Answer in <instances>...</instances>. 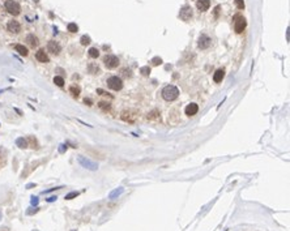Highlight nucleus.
<instances>
[{
  "mask_svg": "<svg viewBox=\"0 0 290 231\" xmlns=\"http://www.w3.org/2000/svg\"><path fill=\"white\" fill-rule=\"evenodd\" d=\"M15 50L20 54V55H22V56H28V54H29L28 47H25L24 44H16V46H15Z\"/></svg>",
  "mask_w": 290,
  "mask_h": 231,
  "instance_id": "18",
  "label": "nucleus"
},
{
  "mask_svg": "<svg viewBox=\"0 0 290 231\" xmlns=\"http://www.w3.org/2000/svg\"><path fill=\"white\" fill-rule=\"evenodd\" d=\"M122 119L124 121H130V123H133L136 119V115L132 116V111H123L122 112Z\"/></svg>",
  "mask_w": 290,
  "mask_h": 231,
  "instance_id": "15",
  "label": "nucleus"
},
{
  "mask_svg": "<svg viewBox=\"0 0 290 231\" xmlns=\"http://www.w3.org/2000/svg\"><path fill=\"white\" fill-rule=\"evenodd\" d=\"M26 42L29 43V46L30 47H37L38 43H39V40H38V38L34 35V34H29L28 37H26Z\"/></svg>",
  "mask_w": 290,
  "mask_h": 231,
  "instance_id": "16",
  "label": "nucleus"
},
{
  "mask_svg": "<svg viewBox=\"0 0 290 231\" xmlns=\"http://www.w3.org/2000/svg\"><path fill=\"white\" fill-rule=\"evenodd\" d=\"M47 50H49V52L54 54V55H59L60 51H62V46L56 40H50L47 43Z\"/></svg>",
  "mask_w": 290,
  "mask_h": 231,
  "instance_id": "9",
  "label": "nucleus"
},
{
  "mask_svg": "<svg viewBox=\"0 0 290 231\" xmlns=\"http://www.w3.org/2000/svg\"><path fill=\"white\" fill-rule=\"evenodd\" d=\"M140 73L142 74V76H149L150 74V68L146 65V67H141L140 68Z\"/></svg>",
  "mask_w": 290,
  "mask_h": 231,
  "instance_id": "29",
  "label": "nucleus"
},
{
  "mask_svg": "<svg viewBox=\"0 0 290 231\" xmlns=\"http://www.w3.org/2000/svg\"><path fill=\"white\" fill-rule=\"evenodd\" d=\"M179 16H180V19H182L183 21H190V20L192 19V16H194L192 8L190 5H184L182 9H180V12H179Z\"/></svg>",
  "mask_w": 290,
  "mask_h": 231,
  "instance_id": "7",
  "label": "nucleus"
},
{
  "mask_svg": "<svg viewBox=\"0 0 290 231\" xmlns=\"http://www.w3.org/2000/svg\"><path fill=\"white\" fill-rule=\"evenodd\" d=\"M179 96V89L175 86V85H167V86L164 88L162 90V97H164L165 101H175Z\"/></svg>",
  "mask_w": 290,
  "mask_h": 231,
  "instance_id": "1",
  "label": "nucleus"
},
{
  "mask_svg": "<svg viewBox=\"0 0 290 231\" xmlns=\"http://www.w3.org/2000/svg\"><path fill=\"white\" fill-rule=\"evenodd\" d=\"M37 212H38V208H35L34 210H28V212H26V214H34V213H37Z\"/></svg>",
  "mask_w": 290,
  "mask_h": 231,
  "instance_id": "37",
  "label": "nucleus"
},
{
  "mask_svg": "<svg viewBox=\"0 0 290 231\" xmlns=\"http://www.w3.org/2000/svg\"><path fill=\"white\" fill-rule=\"evenodd\" d=\"M80 42H81V44H82V46H88V44H90L92 39H90L89 35H82V37H81V39H80Z\"/></svg>",
  "mask_w": 290,
  "mask_h": 231,
  "instance_id": "26",
  "label": "nucleus"
},
{
  "mask_svg": "<svg viewBox=\"0 0 290 231\" xmlns=\"http://www.w3.org/2000/svg\"><path fill=\"white\" fill-rule=\"evenodd\" d=\"M0 231H9V228L8 227H1L0 228Z\"/></svg>",
  "mask_w": 290,
  "mask_h": 231,
  "instance_id": "38",
  "label": "nucleus"
},
{
  "mask_svg": "<svg viewBox=\"0 0 290 231\" xmlns=\"http://www.w3.org/2000/svg\"><path fill=\"white\" fill-rule=\"evenodd\" d=\"M16 144L19 145V146H20V148H21V149H25V148H28V146H29L28 141H26V140H25V139H22V137H21V139H17V141H16Z\"/></svg>",
  "mask_w": 290,
  "mask_h": 231,
  "instance_id": "24",
  "label": "nucleus"
},
{
  "mask_svg": "<svg viewBox=\"0 0 290 231\" xmlns=\"http://www.w3.org/2000/svg\"><path fill=\"white\" fill-rule=\"evenodd\" d=\"M31 205H33V206H37L38 205V197H35V196L31 197Z\"/></svg>",
  "mask_w": 290,
  "mask_h": 231,
  "instance_id": "33",
  "label": "nucleus"
},
{
  "mask_svg": "<svg viewBox=\"0 0 290 231\" xmlns=\"http://www.w3.org/2000/svg\"><path fill=\"white\" fill-rule=\"evenodd\" d=\"M98 107L101 108V110H103V111H110L111 106H110V103H106V102H99Z\"/></svg>",
  "mask_w": 290,
  "mask_h": 231,
  "instance_id": "27",
  "label": "nucleus"
},
{
  "mask_svg": "<svg viewBox=\"0 0 290 231\" xmlns=\"http://www.w3.org/2000/svg\"><path fill=\"white\" fill-rule=\"evenodd\" d=\"M35 59L41 63H49L50 62V58H49V55L45 52V50H38L37 52H35Z\"/></svg>",
  "mask_w": 290,
  "mask_h": 231,
  "instance_id": "12",
  "label": "nucleus"
},
{
  "mask_svg": "<svg viewBox=\"0 0 290 231\" xmlns=\"http://www.w3.org/2000/svg\"><path fill=\"white\" fill-rule=\"evenodd\" d=\"M69 92H71V94L73 97H78V94H80V92H81V88L78 86V85H72V86L69 88Z\"/></svg>",
  "mask_w": 290,
  "mask_h": 231,
  "instance_id": "21",
  "label": "nucleus"
},
{
  "mask_svg": "<svg viewBox=\"0 0 290 231\" xmlns=\"http://www.w3.org/2000/svg\"><path fill=\"white\" fill-rule=\"evenodd\" d=\"M235 1V5H237L238 9H243L244 8V1L243 0H234Z\"/></svg>",
  "mask_w": 290,
  "mask_h": 231,
  "instance_id": "32",
  "label": "nucleus"
},
{
  "mask_svg": "<svg viewBox=\"0 0 290 231\" xmlns=\"http://www.w3.org/2000/svg\"><path fill=\"white\" fill-rule=\"evenodd\" d=\"M4 7H5L7 12L12 16H19L20 13H21V7H20V4L17 3V1H15V0H7Z\"/></svg>",
  "mask_w": 290,
  "mask_h": 231,
  "instance_id": "2",
  "label": "nucleus"
},
{
  "mask_svg": "<svg viewBox=\"0 0 290 231\" xmlns=\"http://www.w3.org/2000/svg\"><path fill=\"white\" fill-rule=\"evenodd\" d=\"M7 163V150L4 148H0V170Z\"/></svg>",
  "mask_w": 290,
  "mask_h": 231,
  "instance_id": "19",
  "label": "nucleus"
},
{
  "mask_svg": "<svg viewBox=\"0 0 290 231\" xmlns=\"http://www.w3.org/2000/svg\"><path fill=\"white\" fill-rule=\"evenodd\" d=\"M210 42H212V39L208 37L207 34H201L200 38H199V43H198L199 48H201V50L208 48V47L210 46Z\"/></svg>",
  "mask_w": 290,
  "mask_h": 231,
  "instance_id": "10",
  "label": "nucleus"
},
{
  "mask_svg": "<svg viewBox=\"0 0 290 231\" xmlns=\"http://www.w3.org/2000/svg\"><path fill=\"white\" fill-rule=\"evenodd\" d=\"M223 77H225V71H223V69H217V71L214 72V74H213V81L218 84L223 80Z\"/></svg>",
  "mask_w": 290,
  "mask_h": 231,
  "instance_id": "14",
  "label": "nucleus"
},
{
  "mask_svg": "<svg viewBox=\"0 0 290 231\" xmlns=\"http://www.w3.org/2000/svg\"><path fill=\"white\" fill-rule=\"evenodd\" d=\"M56 198H58V197H56V196H51V197H49V198H47V202H53V201H55Z\"/></svg>",
  "mask_w": 290,
  "mask_h": 231,
  "instance_id": "36",
  "label": "nucleus"
},
{
  "mask_svg": "<svg viewBox=\"0 0 290 231\" xmlns=\"http://www.w3.org/2000/svg\"><path fill=\"white\" fill-rule=\"evenodd\" d=\"M246 25H247L246 19L242 17L241 15H237L234 17V30H235V33H238V34L243 33V30L246 29Z\"/></svg>",
  "mask_w": 290,
  "mask_h": 231,
  "instance_id": "4",
  "label": "nucleus"
},
{
  "mask_svg": "<svg viewBox=\"0 0 290 231\" xmlns=\"http://www.w3.org/2000/svg\"><path fill=\"white\" fill-rule=\"evenodd\" d=\"M54 84L55 85H58V86H64V78H63L62 76H55L54 77Z\"/></svg>",
  "mask_w": 290,
  "mask_h": 231,
  "instance_id": "23",
  "label": "nucleus"
},
{
  "mask_svg": "<svg viewBox=\"0 0 290 231\" xmlns=\"http://www.w3.org/2000/svg\"><path fill=\"white\" fill-rule=\"evenodd\" d=\"M150 63H152L153 65H161V64H162V59L158 58V56H156V58L152 59V62H150Z\"/></svg>",
  "mask_w": 290,
  "mask_h": 231,
  "instance_id": "30",
  "label": "nucleus"
},
{
  "mask_svg": "<svg viewBox=\"0 0 290 231\" xmlns=\"http://www.w3.org/2000/svg\"><path fill=\"white\" fill-rule=\"evenodd\" d=\"M67 29H68V31H69V33H77L78 26L74 24V22H71V24H68Z\"/></svg>",
  "mask_w": 290,
  "mask_h": 231,
  "instance_id": "25",
  "label": "nucleus"
},
{
  "mask_svg": "<svg viewBox=\"0 0 290 231\" xmlns=\"http://www.w3.org/2000/svg\"><path fill=\"white\" fill-rule=\"evenodd\" d=\"M157 117H160V112H158L157 110L152 111L150 114H148V119H149V120H154V119H157Z\"/></svg>",
  "mask_w": 290,
  "mask_h": 231,
  "instance_id": "28",
  "label": "nucleus"
},
{
  "mask_svg": "<svg viewBox=\"0 0 290 231\" xmlns=\"http://www.w3.org/2000/svg\"><path fill=\"white\" fill-rule=\"evenodd\" d=\"M78 163H80L84 169L92 170V171H96V170L98 169V165H97L96 162H93V161H90L89 158L82 157V155H80V157H78Z\"/></svg>",
  "mask_w": 290,
  "mask_h": 231,
  "instance_id": "5",
  "label": "nucleus"
},
{
  "mask_svg": "<svg viewBox=\"0 0 290 231\" xmlns=\"http://www.w3.org/2000/svg\"><path fill=\"white\" fill-rule=\"evenodd\" d=\"M199 111V106L196 105V103H190V105H187V107L184 108V114L187 115V116H194V115L198 114Z\"/></svg>",
  "mask_w": 290,
  "mask_h": 231,
  "instance_id": "11",
  "label": "nucleus"
},
{
  "mask_svg": "<svg viewBox=\"0 0 290 231\" xmlns=\"http://www.w3.org/2000/svg\"><path fill=\"white\" fill-rule=\"evenodd\" d=\"M196 7L200 12H205V11L209 9L210 7V0H198L196 1Z\"/></svg>",
  "mask_w": 290,
  "mask_h": 231,
  "instance_id": "13",
  "label": "nucleus"
},
{
  "mask_svg": "<svg viewBox=\"0 0 290 231\" xmlns=\"http://www.w3.org/2000/svg\"><path fill=\"white\" fill-rule=\"evenodd\" d=\"M88 71H89L90 74H99L101 73V69H99V67H98L97 63H90V64L88 65Z\"/></svg>",
  "mask_w": 290,
  "mask_h": 231,
  "instance_id": "17",
  "label": "nucleus"
},
{
  "mask_svg": "<svg viewBox=\"0 0 290 231\" xmlns=\"http://www.w3.org/2000/svg\"><path fill=\"white\" fill-rule=\"evenodd\" d=\"M218 13H219V7H216V8H214V17H218Z\"/></svg>",
  "mask_w": 290,
  "mask_h": 231,
  "instance_id": "35",
  "label": "nucleus"
},
{
  "mask_svg": "<svg viewBox=\"0 0 290 231\" xmlns=\"http://www.w3.org/2000/svg\"><path fill=\"white\" fill-rule=\"evenodd\" d=\"M78 192H71V193H68L67 196H65V200H72V198H74V197H77L78 196Z\"/></svg>",
  "mask_w": 290,
  "mask_h": 231,
  "instance_id": "31",
  "label": "nucleus"
},
{
  "mask_svg": "<svg viewBox=\"0 0 290 231\" xmlns=\"http://www.w3.org/2000/svg\"><path fill=\"white\" fill-rule=\"evenodd\" d=\"M84 102H85V103H86L88 106H92V105H93L92 99H89V98H85V99H84Z\"/></svg>",
  "mask_w": 290,
  "mask_h": 231,
  "instance_id": "34",
  "label": "nucleus"
},
{
  "mask_svg": "<svg viewBox=\"0 0 290 231\" xmlns=\"http://www.w3.org/2000/svg\"><path fill=\"white\" fill-rule=\"evenodd\" d=\"M124 192V188L123 187H119V188H116V189H114V191L111 192V193L108 194V198H111V200H114V198H116V197H119L122 193Z\"/></svg>",
  "mask_w": 290,
  "mask_h": 231,
  "instance_id": "20",
  "label": "nucleus"
},
{
  "mask_svg": "<svg viewBox=\"0 0 290 231\" xmlns=\"http://www.w3.org/2000/svg\"><path fill=\"white\" fill-rule=\"evenodd\" d=\"M103 63H105L107 69H114V68H116L119 65V59L115 55H106L103 58Z\"/></svg>",
  "mask_w": 290,
  "mask_h": 231,
  "instance_id": "6",
  "label": "nucleus"
},
{
  "mask_svg": "<svg viewBox=\"0 0 290 231\" xmlns=\"http://www.w3.org/2000/svg\"><path fill=\"white\" fill-rule=\"evenodd\" d=\"M7 30L9 31L11 34H19L21 31V25H20L19 21L16 20H11L8 24H7Z\"/></svg>",
  "mask_w": 290,
  "mask_h": 231,
  "instance_id": "8",
  "label": "nucleus"
},
{
  "mask_svg": "<svg viewBox=\"0 0 290 231\" xmlns=\"http://www.w3.org/2000/svg\"><path fill=\"white\" fill-rule=\"evenodd\" d=\"M88 54H89V56H90V58H93V59H97V58L99 56V51H98V48H96V47H92V48H89Z\"/></svg>",
  "mask_w": 290,
  "mask_h": 231,
  "instance_id": "22",
  "label": "nucleus"
},
{
  "mask_svg": "<svg viewBox=\"0 0 290 231\" xmlns=\"http://www.w3.org/2000/svg\"><path fill=\"white\" fill-rule=\"evenodd\" d=\"M107 86L111 90L118 92V90H122V88H123V81H122L120 77L111 76V77H108L107 78Z\"/></svg>",
  "mask_w": 290,
  "mask_h": 231,
  "instance_id": "3",
  "label": "nucleus"
}]
</instances>
